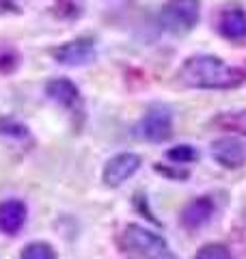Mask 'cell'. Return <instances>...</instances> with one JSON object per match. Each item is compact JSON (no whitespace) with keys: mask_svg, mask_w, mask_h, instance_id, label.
<instances>
[{"mask_svg":"<svg viewBox=\"0 0 246 259\" xmlns=\"http://www.w3.org/2000/svg\"><path fill=\"white\" fill-rule=\"evenodd\" d=\"M95 54H97V50H95L93 39H87V37L63 44L52 52L54 61L61 65H67V67H85V65H91L95 61Z\"/></svg>","mask_w":246,"mask_h":259,"instance_id":"obj_5","label":"cell"},{"mask_svg":"<svg viewBox=\"0 0 246 259\" xmlns=\"http://www.w3.org/2000/svg\"><path fill=\"white\" fill-rule=\"evenodd\" d=\"M194 259H231V253L223 244H205L203 248H199Z\"/></svg>","mask_w":246,"mask_h":259,"instance_id":"obj_15","label":"cell"},{"mask_svg":"<svg viewBox=\"0 0 246 259\" xmlns=\"http://www.w3.org/2000/svg\"><path fill=\"white\" fill-rule=\"evenodd\" d=\"M26 216H28V209L20 199L3 201L0 203V229L9 233V236H15L24 227V223H26Z\"/></svg>","mask_w":246,"mask_h":259,"instance_id":"obj_9","label":"cell"},{"mask_svg":"<svg viewBox=\"0 0 246 259\" xmlns=\"http://www.w3.org/2000/svg\"><path fill=\"white\" fill-rule=\"evenodd\" d=\"M138 168H141V158L136 153H119V156L110 158L104 166V175L102 180L106 186H121L123 182H128Z\"/></svg>","mask_w":246,"mask_h":259,"instance_id":"obj_6","label":"cell"},{"mask_svg":"<svg viewBox=\"0 0 246 259\" xmlns=\"http://www.w3.org/2000/svg\"><path fill=\"white\" fill-rule=\"evenodd\" d=\"M214 216V201L210 197H199L190 201L184 209H182V223L188 229H199V227L208 225Z\"/></svg>","mask_w":246,"mask_h":259,"instance_id":"obj_11","label":"cell"},{"mask_svg":"<svg viewBox=\"0 0 246 259\" xmlns=\"http://www.w3.org/2000/svg\"><path fill=\"white\" fill-rule=\"evenodd\" d=\"M22 3L24 0H0V11H22Z\"/></svg>","mask_w":246,"mask_h":259,"instance_id":"obj_17","label":"cell"},{"mask_svg":"<svg viewBox=\"0 0 246 259\" xmlns=\"http://www.w3.org/2000/svg\"><path fill=\"white\" fill-rule=\"evenodd\" d=\"M177 80L190 89H235L246 82V67H233L218 56L199 54L184 61Z\"/></svg>","mask_w":246,"mask_h":259,"instance_id":"obj_1","label":"cell"},{"mask_svg":"<svg viewBox=\"0 0 246 259\" xmlns=\"http://www.w3.org/2000/svg\"><path fill=\"white\" fill-rule=\"evenodd\" d=\"M218 125H223L227 130H235V132L246 134V110L240 112H227V115H220L214 119Z\"/></svg>","mask_w":246,"mask_h":259,"instance_id":"obj_13","label":"cell"},{"mask_svg":"<svg viewBox=\"0 0 246 259\" xmlns=\"http://www.w3.org/2000/svg\"><path fill=\"white\" fill-rule=\"evenodd\" d=\"M212 158L225 168H240L246 164V145L235 136H225L212 143Z\"/></svg>","mask_w":246,"mask_h":259,"instance_id":"obj_7","label":"cell"},{"mask_svg":"<svg viewBox=\"0 0 246 259\" xmlns=\"http://www.w3.org/2000/svg\"><path fill=\"white\" fill-rule=\"evenodd\" d=\"M22 259H56V250L48 242H30L24 246Z\"/></svg>","mask_w":246,"mask_h":259,"instance_id":"obj_12","label":"cell"},{"mask_svg":"<svg viewBox=\"0 0 246 259\" xmlns=\"http://www.w3.org/2000/svg\"><path fill=\"white\" fill-rule=\"evenodd\" d=\"M0 134L3 136H20V139H24V136H28V130L13 119H3L0 121Z\"/></svg>","mask_w":246,"mask_h":259,"instance_id":"obj_16","label":"cell"},{"mask_svg":"<svg viewBox=\"0 0 246 259\" xmlns=\"http://www.w3.org/2000/svg\"><path fill=\"white\" fill-rule=\"evenodd\" d=\"M220 35L229 41H244L246 39V11L240 7H231V9L223 11L218 20Z\"/></svg>","mask_w":246,"mask_h":259,"instance_id":"obj_10","label":"cell"},{"mask_svg":"<svg viewBox=\"0 0 246 259\" xmlns=\"http://www.w3.org/2000/svg\"><path fill=\"white\" fill-rule=\"evenodd\" d=\"M123 244L130 253L141 259H171L164 238L143 225H128L123 233Z\"/></svg>","mask_w":246,"mask_h":259,"instance_id":"obj_3","label":"cell"},{"mask_svg":"<svg viewBox=\"0 0 246 259\" xmlns=\"http://www.w3.org/2000/svg\"><path fill=\"white\" fill-rule=\"evenodd\" d=\"M171 132H173V119L164 106H151L145 112V117L136 123V134L149 143L167 141Z\"/></svg>","mask_w":246,"mask_h":259,"instance_id":"obj_4","label":"cell"},{"mask_svg":"<svg viewBox=\"0 0 246 259\" xmlns=\"http://www.w3.org/2000/svg\"><path fill=\"white\" fill-rule=\"evenodd\" d=\"M167 158L177 162V164H188V162L196 160V151H194L192 145H177V147H173L167 153Z\"/></svg>","mask_w":246,"mask_h":259,"instance_id":"obj_14","label":"cell"},{"mask_svg":"<svg viewBox=\"0 0 246 259\" xmlns=\"http://www.w3.org/2000/svg\"><path fill=\"white\" fill-rule=\"evenodd\" d=\"M46 95L52 102H56L59 106L67 110H76L80 106V91L78 87L67 78H54L46 84Z\"/></svg>","mask_w":246,"mask_h":259,"instance_id":"obj_8","label":"cell"},{"mask_svg":"<svg viewBox=\"0 0 246 259\" xmlns=\"http://www.w3.org/2000/svg\"><path fill=\"white\" fill-rule=\"evenodd\" d=\"M201 20V0H167L160 11L162 28L175 37H184Z\"/></svg>","mask_w":246,"mask_h":259,"instance_id":"obj_2","label":"cell"}]
</instances>
